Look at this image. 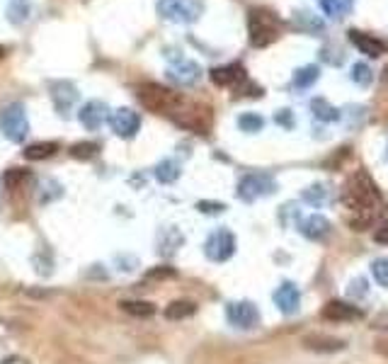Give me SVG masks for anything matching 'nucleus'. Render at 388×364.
I'll list each match as a JSON object with an SVG mask.
<instances>
[{"mask_svg": "<svg viewBox=\"0 0 388 364\" xmlns=\"http://www.w3.org/2000/svg\"><path fill=\"white\" fill-rule=\"evenodd\" d=\"M342 202L354 216L349 219V226L354 231H364L371 221L384 212V197H381L376 182L366 170H356L342 189Z\"/></svg>", "mask_w": 388, "mask_h": 364, "instance_id": "obj_1", "label": "nucleus"}, {"mask_svg": "<svg viewBox=\"0 0 388 364\" xmlns=\"http://www.w3.org/2000/svg\"><path fill=\"white\" fill-rule=\"evenodd\" d=\"M248 34L255 49H265L279 39L282 20L267 8H253L248 13Z\"/></svg>", "mask_w": 388, "mask_h": 364, "instance_id": "obj_2", "label": "nucleus"}, {"mask_svg": "<svg viewBox=\"0 0 388 364\" xmlns=\"http://www.w3.org/2000/svg\"><path fill=\"white\" fill-rule=\"evenodd\" d=\"M170 119L175 124H180L182 129H192L197 134H209V129H212V109L207 105L192 102L187 97H182L175 105V109L170 112Z\"/></svg>", "mask_w": 388, "mask_h": 364, "instance_id": "obj_3", "label": "nucleus"}, {"mask_svg": "<svg viewBox=\"0 0 388 364\" xmlns=\"http://www.w3.org/2000/svg\"><path fill=\"white\" fill-rule=\"evenodd\" d=\"M136 95H139V102L144 105L146 109H151V112H155V114H165V117H170L175 105L182 100L180 93L167 90V88L158 86V83H141Z\"/></svg>", "mask_w": 388, "mask_h": 364, "instance_id": "obj_4", "label": "nucleus"}, {"mask_svg": "<svg viewBox=\"0 0 388 364\" xmlns=\"http://www.w3.org/2000/svg\"><path fill=\"white\" fill-rule=\"evenodd\" d=\"M0 131L13 144H22L29 134V119L25 112V105L13 102L0 112Z\"/></svg>", "mask_w": 388, "mask_h": 364, "instance_id": "obj_5", "label": "nucleus"}, {"mask_svg": "<svg viewBox=\"0 0 388 364\" xmlns=\"http://www.w3.org/2000/svg\"><path fill=\"white\" fill-rule=\"evenodd\" d=\"M158 13L170 22L190 25L204 13V0H158Z\"/></svg>", "mask_w": 388, "mask_h": 364, "instance_id": "obj_6", "label": "nucleus"}, {"mask_svg": "<svg viewBox=\"0 0 388 364\" xmlns=\"http://www.w3.org/2000/svg\"><path fill=\"white\" fill-rule=\"evenodd\" d=\"M277 189L275 180H272L267 173H253V175H245L238 184V197L243 202H255V199H262L267 194H272Z\"/></svg>", "mask_w": 388, "mask_h": 364, "instance_id": "obj_7", "label": "nucleus"}, {"mask_svg": "<svg viewBox=\"0 0 388 364\" xmlns=\"http://www.w3.org/2000/svg\"><path fill=\"white\" fill-rule=\"evenodd\" d=\"M204 252L209 260L214 262H226L228 257H233L235 252V238L228 229H216L214 234H209L207 243H204Z\"/></svg>", "mask_w": 388, "mask_h": 364, "instance_id": "obj_8", "label": "nucleus"}, {"mask_svg": "<svg viewBox=\"0 0 388 364\" xmlns=\"http://www.w3.org/2000/svg\"><path fill=\"white\" fill-rule=\"evenodd\" d=\"M226 318L233 328L253 330L260 323V311L253 302H230L226 306Z\"/></svg>", "mask_w": 388, "mask_h": 364, "instance_id": "obj_9", "label": "nucleus"}, {"mask_svg": "<svg viewBox=\"0 0 388 364\" xmlns=\"http://www.w3.org/2000/svg\"><path fill=\"white\" fill-rule=\"evenodd\" d=\"M109 126H112L114 134L122 136V139H134L141 129V117H139V112H134V109L119 107L109 114Z\"/></svg>", "mask_w": 388, "mask_h": 364, "instance_id": "obj_10", "label": "nucleus"}, {"mask_svg": "<svg viewBox=\"0 0 388 364\" xmlns=\"http://www.w3.org/2000/svg\"><path fill=\"white\" fill-rule=\"evenodd\" d=\"M212 83L219 88H235L238 90L245 81H248V73H245L243 63H226V66H216L212 68Z\"/></svg>", "mask_w": 388, "mask_h": 364, "instance_id": "obj_11", "label": "nucleus"}, {"mask_svg": "<svg viewBox=\"0 0 388 364\" xmlns=\"http://www.w3.org/2000/svg\"><path fill=\"white\" fill-rule=\"evenodd\" d=\"M49 90H51V100H54V107L56 112H61L64 117H68V112L73 109V105L78 102V88L73 86L71 81H54L49 83Z\"/></svg>", "mask_w": 388, "mask_h": 364, "instance_id": "obj_12", "label": "nucleus"}, {"mask_svg": "<svg viewBox=\"0 0 388 364\" xmlns=\"http://www.w3.org/2000/svg\"><path fill=\"white\" fill-rule=\"evenodd\" d=\"M349 41L361 51L364 56H371V59H379V56L388 54V41L379 39V36L369 34V32H361V29H349L347 32Z\"/></svg>", "mask_w": 388, "mask_h": 364, "instance_id": "obj_13", "label": "nucleus"}, {"mask_svg": "<svg viewBox=\"0 0 388 364\" xmlns=\"http://www.w3.org/2000/svg\"><path fill=\"white\" fill-rule=\"evenodd\" d=\"M109 107L102 102V100H90V102H85L81 107V112H78V119H81V124L85 126V129L90 131H97L99 126L104 124V121H109Z\"/></svg>", "mask_w": 388, "mask_h": 364, "instance_id": "obj_14", "label": "nucleus"}, {"mask_svg": "<svg viewBox=\"0 0 388 364\" xmlns=\"http://www.w3.org/2000/svg\"><path fill=\"white\" fill-rule=\"evenodd\" d=\"M275 304L284 316H293L301 309V292L293 282H284L282 287H277L275 292Z\"/></svg>", "mask_w": 388, "mask_h": 364, "instance_id": "obj_15", "label": "nucleus"}, {"mask_svg": "<svg viewBox=\"0 0 388 364\" xmlns=\"http://www.w3.org/2000/svg\"><path fill=\"white\" fill-rule=\"evenodd\" d=\"M199 76H202V68H199V63L187 61V59H180L175 66L167 68V78H170L172 83H177V86H182V88L194 86V83L199 81Z\"/></svg>", "mask_w": 388, "mask_h": 364, "instance_id": "obj_16", "label": "nucleus"}, {"mask_svg": "<svg viewBox=\"0 0 388 364\" xmlns=\"http://www.w3.org/2000/svg\"><path fill=\"white\" fill-rule=\"evenodd\" d=\"M361 311L354 304L347 302H328L323 306V318L325 321H335V323H347V321H359Z\"/></svg>", "mask_w": 388, "mask_h": 364, "instance_id": "obj_17", "label": "nucleus"}, {"mask_svg": "<svg viewBox=\"0 0 388 364\" xmlns=\"http://www.w3.org/2000/svg\"><path fill=\"white\" fill-rule=\"evenodd\" d=\"M301 345L311 352H340L345 350V340L340 337H330V335H321V333H313L306 335L301 340Z\"/></svg>", "mask_w": 388, "mask_h": 364, "instance_id": "obj_18", "label": "nucleus"}, {"mask_svg": "<svg viewBox=\"0 0 388 364\" xmlns=\"http://www.w3.org/2000/svg\"><path fill=\"white\" fill-rule=\"evenodd\" d=\"M330 231H333V226H330V221L325 219L323 214L308 216L301 224V234L306 236L308 241H325L330 236Z\"/></svg>", "mask_w": 388, "mask_h": 364, "instance_id": "obj_19", "label": "nucleus"}, {"mask_svg": "<svg viewBox=\"0 0 388 364\" xmlns=\"http://www.w3.org/2000/svg\"><path fill=\"white\" fill-rule=\"evenodd\" d=\"M34 197H36V204L44 207V204H51V202H56V199L64 197V187L56 180H51V177H41V180L36 182Z\"/></svg>", "mask_w": 388, "mask_h": 364, "instance_id": "obj_20", "label": "nucleus"}, {"mask_svg": "<svg viewBox=\"0 0 388 364\" xmlns=\"http://www.w3.org/2000/svg\"><path fill=\"white\" fill-rule=\"evenodd\" d=\"M318 78H321V68H318L316 63H308V66H301L296 73H293L291 86L296 88V90H306V88H311L313 83H318Z\"/></svg>", "mask_w": 388, "mask_h": 364, "instance_id": "obj_21", "label": "nucleus"}, {"mask_svg": "<svg viewBox=\"0 0 388 364\" xmlns=\"http://www.w3.org/2000/svg\"><path fill=\"white\" fill-rule=\"evenodd\" d=\"M182 243H185V236H182L177 229H172V226H167V229H162L160 236H158V250L162 252V255H172Z\"/></svg>", "mask_w": 388, "mask_h": 364, "instance_id": "obj_22", "label": "nucleus"}, {"mask_svg": "<svg viewBox=\"0 0 388 364\" xmlns=\"http://www.w3.org/2000/svg\"><path fill=\"white\" fill-rule=\"evenodd\" d=\"M61 149L59 141H39V144H32L25 149V158L27 161H46V158L56 156Z\"/></svg>", "mask_w": 388, "mask_h": 364, "instance_id": "obj_23", "label": "nucleus"}, {"mask_svg": "<svg viewBox=\"0 0 388 364\" xmlns=\"http://www.w3.org/2000/svg\"><path fill=\"white\" fill-rule=\"evenodd\" d=\"M32 180V175H29V170H25V168H10V170H5L3 175V184L5 189H10V192H18V189H25V184Z\"/></svg>", "mask_w": 388, "mask_h": 364, "instance_id": "obj_24", "label": "nucleus"}, {"mask_svg": "<svg viewBox=\"0 0 388 364\" xmlns=\"http://www.w3.org/2000/svg\"><path fill=\"white\" fill-rule=\"evenodd\" d=\"M153 175H155V180L162 182V184H172V182L177 180V177H180V163L172 161V158H167V161H160L158 166H155Z\"/></svg>", "mask_w": 388, "mask_h": 364, "instance_id": "obj_25", "label": "nucleus"}, {"mask_svg": "<svg viewBox=\"0 0 388 364\" xmlns=\"http://www.w3.org/2000/svg\"><path fill=\"white\" fill-rule=\"evenodd\" d=\"M197 311V304L187 302V299H180V302H172L165 306V318L167 321H182V318H190Z\"/></svg>", "mask_w": 388, "mask_h": 364, "instance_id": "obj_26", "label": "nucleus"}, {"mask_svg": "<svg viewBox=\"0 0 388 364\" xmlns=\"http://www.w3.org/2000/svg\"><path fill=\"white\" fill-rule=\"evenodd\" d=\"M311 109L321 121H338L340 119V109L333 107L325 97H313L311 100Z\"/></svg>", "mask_w": 388, "mask_h": 364, "instance_id": "obj_27", "label": "nucleus"}, {"mask_svg": "<svg viewBox=\"0 0 388 364\" xmlns=\"http://www.w3.org/2000/svg\"><path fill=\"white\" fill-rule=\"evenodd\" d=\"M99 151V146L95 141H81V144H73L71 146V158H76V161H90V158H95Z\"/></svg>", "mask_w": 388, "mask_h": 364, "instance_id": "obj_28", "label": "nucleus"}, {"mask_svg": "<svg viewBox=\"0 0 388 364\" xmlns=\"http://www.w3.org/2000/svg\"><path fill=\"white\" fill-rule=\"evenodd\" d=\"M127 314L136 316V318H148V316L155 314V306L151 302H122L119 304Z\"/></svg>", "mask_w": 388, "mask_h": 364, "instance_id": "obj_29", "label": "nucleus"}, {"mask_svg": "<svg viewBox=\"0 0 388 364\" xmlns=\"http://www.w3.org/2000/svg\"><path fill=\"white\" fill-rule=\"evenodd\" d=\"M349 3L352 0H318V5L323 8V13L328 15V18H345V13L349 10Z\"/></svg>", "mask_w": 388, "mask_h": 364, "instance_id": "obj_30", "label": "nucleus"}, {"mask_svg": "<svg viewBox=\"0 0 388 364\" xmlns=\"http://www.w3.org/2000/svg\"><path fill=\"white\" fill-rule=\"evenodd\" d=\"M238 126L240 131H245V134H255V131H262V126H265V119L260 117V114L255 112H245L238 117Z\"/></svg>", "mask_w": 388, "mask_h": 364, "instance_id": "obj_31", "label": "nucleus"}, {"mask_svg": "<svg viewBox=\"0 0 388 364\" xmlns=\"http://www.w3.org/2000/svg\"><path fill=\"white\" fill-rule=\"evenodd\" d=\"M29 15V0H13V5L8 8V18L13 25H22Z\"/></svg>", "mask_w": 388, "mask_h": 364, "instance_id": "obj_32", "label": "nucleus"}, {"mask_svg": "<svg viewBox=\"0 0 388 364\" xmlns=\"http://www.w3.org/2000/svg\"><path fill=\"white\" fill-rule=\"evenodd\" d=\"M349 78H352L356 86L366 88V86H371V81H374V73H371V68L366 66L364 61H359V63H354V66H352V73H349Z\"/></svg>", "mask_w": 388, "mask_h": 364, "instance_id": "obj_33", "label": "nucleus"}, {"mask_svg": "<svg viewBox=\"0 0 388 364\" xmlns=\"http://www.w3.org/2000/svg\"><path fill=\"white\" fill-rule=\"evenodd\" d=\"M325 194H328V189H325V184H311V187L303 189V202H308L311 207H323L325 204Z\"/></svg>", "mask_w": 388, "mask_h": 364, "instance_id": "obj_34", "label": "nucleus"}, {"mask_svg": "<svg viewBox=\"0 0 388 364\" xmlns=\"http://www.w3.org/2000/svg\"><path fill=\"white\" fill-rule=\"evenodd\" d=\"M371 274H374V279L381 287H388V255L376 257V260L371 262Z\"/></svg>", "mask_w": 388, "mask_h": 364, "instance_id": "obj_35", "label": "nucleus"}, {"mask_svg": "<svg viewBox=\"0 0 388 364\" xmlns=\"http://www.w3.org/2000/svg\"><path fill=\"white\" fill-rule=\"evenodd\" d=\"M197 209L204 214H221V212H226V204L223 202H197Z\"/></svg>", "mask_w": 388, "mask_h": 364, "instance_id": "obj_36", "label": "nucleus"}, {"mask_svg": "<svg viewBox=\"0 0 388 364\" xmlns=\"http://www.w3.org/2000/svg\"><path fill=\"white\" fill-rule=\"evenodd\" d=\"M275 121L277 124H282L284 129H291L293 121H291V109H279V112L275 114Z\"/></svg>", "mask_w": 388, "mask_h": 364, "instance_id": "obj_37", "label": "nucleus"}, {"mask_svg": "<svg viewBox=\"0 0 388 364\" xmlns=\"http://www.w3.org/2000/svg\"><path fill=\"white\" fill-rule=\"evenodd\" d=\"M374 241H376V243H384V245H388V221H386V224H381L379 229L374 231Z\"/></svg>", "mask_w": 388, "mask_h": 364, "instance_id": "obj_38", "label": "nucleus"}, {"mask_svg": "<svg viewBox=\"0 0 388 364\" xmlns=\"http://www.w3.org/2000/svg\"><path fill=\"white\" fill-rule=\"evenodd\" d=\"M148 277H175V270H167V267H160V270H151Z\"/></svg>", "mask_w": 388, "mask_h": 364, "instance_id": "obj_39", "label": "nucleus"}, {"mask_svg": "<svg viewBox=\"0 0 388 364\" xmlns=\"http://www.w3.org/2000/svg\"><path fill=\"white\" fill-rule=\"evenodd\" d=\"M349 287H352V289H349V294H366V282H364V279H356V282H352V284H349Z\"/></svg>", "mask_w": 388, "mask_h": 364, "instance_id": "obj_40", "label": "nucleus"}, {"mask_svg": "<svg viewBox=\"0 0 388 364\" xmlns=\"http://www.w3.org/2000/svg\"><path fill=\"white\" fill-rule=\"evenodd\" d=\"M0 364H29L27 360H25V357H18V355H13V357H5L3 362Z\"/></svg>", "mask_w": 388, "mask_h": 364, "instance_id": "obj_41", "label": "nucleus"}, {"mask_svg": "<svg viewBox=\"0 0 388 364\" xmlns=\"http://www.w3.org/2000/svg\"><path fill=\"white\" fill-rule=\"evenodd\" d=\"M376 352H381V355L388 357V340H379V342H376Z\"/></svg>", "mask_w": 388, "mask_h": 364, "instance_id": "obj_42", "label": "nucleus"}, {"mask_svg": "<svg viewBox=\"0 0 388 364\" xmlns=\"http://www.w3.org/2000/svg\"><path fill=\"white\" fill-rule=\"evenodd\" d=\"M381 83H384V88H388V66L384 68V73H381Z\"/></svg>", "mask_w": 388, "mask_h": 364, "instance_id": "obj_43", "label": "nucleus"}, {"mask_svg": "<svg viewBox=\"0 0 388 364\" xmlns=\"http://www.w3.org/2000/svg\"><path fill=\"white\" fill-rule=\"evenodd\" d=\"M3 56H5V49H3V46H0V61H3Z\"/></svg>", "mask_w": 388, "mask_h": 364, "instance_id": "obj_44", "label": "nucleus"}]
</instances>
